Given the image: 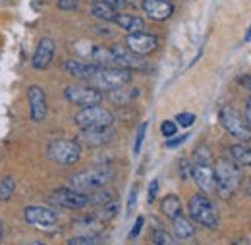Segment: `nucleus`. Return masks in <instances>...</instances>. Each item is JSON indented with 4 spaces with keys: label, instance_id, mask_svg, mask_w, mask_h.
<instances>
[{
    "label": "nucleus",
    "instance_id": "nucleus-1",
    "mask_svg": "<svg viewBox=\"0 0 251 245\" xmlns=\"http://www.w3.org/2000/svg\"><path fill=\"white\" fill-rule=\"evenodd\" d=\"M213 170H215V180H217L215 191L222 199H228L244 180L240 164L232 156H220Z\"/></svg>",
    "mask_w": 251,
    "mask_h": 245
},
{
    "label": "nucleus",
    "instance_id": "nucleus-2",
    "mask_svg": "<svg viewBox=\"0 0 251 245\" xmlns=\"http://www.w3.org/2000/svg\"><path fill=\"white\" fill-rule=\"evenodd\" d=\"M131 70L120 66H99L97 72L91 75L89 83L100 91H112L118 87H126L131 81Z\"/></svg>",
    "mask_w": 251,
    "mask_h": 245
},
{
    "label": "nucleus",
    "instance_id": "nucleus-3",
    "mask_svg": "<svg viewBox=\"0 0 251 245\" xmlns=\"http://www.w3.org/2000/svg\"><path fill=\"white\" fill-rule=\"evenodd\" d=\"M189 218L197 224H201L203 228L209 230H217L220 224L219 220V211L213 205V201L205 195V193H195L188 203Z\"/></svg>",
    "mask_w": 251,
    "mask_h": 245
},
{
    "label": "nucleus",
    "instance_id": "nucleus-4",
    "mask_svg": "<svg viewBox=\"0 0 251 245\" xmlns=\"http://www.w3.org/2000/svg\"><path fill=\"white\" fill-rule=\"evenodd\" d=\"M114 180V172L112 168L100 166V168H93V170H85V172H77L70 178V187L83 191V193H91L99 187H104Z\"/></svg>",
    "mask_w": 251,
    "mask_h": 245
},
{
    "label": "nucleus",
    "instance_id": "nucleus-5",
    "mask_svg": "<svg viewBox=\"0 0 251 245\" xmlns=\"http://www.w3.org/2000/svg\"><path fill=\"white\" fill-rule=\"evenodd\" d=\"M47 156L62 166H72L81 158V145L72 139H52L47 145Z\"/></svg>",
    "mask_w": 251,
    "mask_h": 245
},
{
    "label": "nucleus",
    "instance_id": "nucleus-6",
    "mask_svg": "<svg viewBox=\"0 0 251 245\" xmlns=\"http://www.w3.org/2000/svg\"><path fill=\"white\" fill-rule=\"evenodd\" d=\"M219 120H220V125L232 135V137H236L238 141H251V125L248 123L246 118H242L238 112H236V108H232V106H222V110H220L219 114Z\"/></svg>",
    "mask_w": 251,
    "mask_h": 245
},
{
    "label": "nucleus",
    "instance_id": "nucleus-7",
    "mask_svg": "<svg viewBox=\"0 0 251 245\" xmlns=\"http://www.w3.org/2000/svg\"><path fill=\"white\" fill-rule=\"evenodd\" d=\"M49 201L68 211H81L89 205V195L74 187H58L49 195Z\"/></svg>",
    "mask_w": 251,
    "mask_h": 245
},
{
    "label": "nucleus",
    "instance_id": "nucleus-8",
    "mask_svg": "<svg viewBox=\"0 0 251 245\" xmlns=\"http://www.w3.org/2000/svg\"><path fill=\"white\" fill-rule=\"evenodd\" d=\"M74 122L81 129L83 127H99V125H112L114 123V114L100 104H91V106H81L79 112H75Z\"/></svg>",
    "mask_w": 251,
    "mask_h": 245
},
{
    "label": "nucleus",
    "instance_id": "nucleus-9",
    "mask_svg": "<svg viewBox=\"0 0 251 245\" xmlns=\"http://www.w3.org/2000/svg\"><path fill=\"white\" fill-rule=\"evenodd\" d=\"M64 97L68 102L77 106H91L102 102V91L93 85H68L64 89Z\"/></svg>",
    "mask_w": 251,
    "mask_h": 245
},
{
    "label": "nucleus",
    "instance_id": "nucleus-10",
    "mask_svg": "<svg viewBox=\"0 0 251 245\" xmlns=\"http://www.w3.org/2000/svg\"><path fill=\"white\" fill-rule=\"evenodd\" d=\"M116 139V129L112 125H99V127H83L77 143L87 147H104Z\"/></svg>",
    "mask_w": 251,
    "mask_h": 245
},
{
    "label": "nucleus",
    "instance_id": "nucleus-11",
    "mask_svg": "<svg viewBox=\"0 0 251 245\" xmlns=\"http://www.w3.org/2000/svg\"><path fill=\"white\" fill-rule=\"evenodd\" d=\"M58 213L50 207H39V205H29L24 209V220L35 226V228H50L58 222Z\"/></svg>",
    "mask_w": 251,
    "mask_h": 245
},
{
    "label": "nucleus",
    "instance_id": "nucleus-12",
    "mask_svg": "<svg viewBox=\"0 0 251 245\" xmlns=\"http://www.w3.org/2000/svg\"><path fill=\"white\" fill-rule=\"evenodd\" d=\"M126 47L139 54V56H147L151 52H155L158 49V37L157 35H151V33H143V31H137V33H129L126 37Z\"/></svg>",
    "mask_w": 251,
    "mask_h": 245
},
{
    "label": "nucleus",
    "instance_id": "nucleus-13",
    "mask_svg": "<svg viewBox=\"0 0 251 245\" xmlns=\"http://www.w3.org/2000/svg\"><path fill=\"white\" fill-rule=\"evenodd\" d=\"M56 54V43L50 37H43L33 52L31 66L35 70H49Z\"/></svg>",
    "mask_w": 251,
    "mask_h": 245
},
{
    "label": "nucleus",
    "instance_id": "nucleus-14",
    "mask_svg": "<svg viewBox=\"0 0 251 245\" xmlns=\"http://www.w3.org/2000/svg\"><path fill=\"white\" fill-rule=\"evenodd\" d=\"M27 100H29V110H31V120L35 123L43 122L49 114V104H47V95L43 87L31 85L27 89Z\"/></svg>",
    "mask_w": 251,
    "mask_h": 245
},
{
    "label": "nucleus",
    "instance_id": "nucleus-15",
    "mask_svg": "<svg viewBox=\"0 0 251 245\" xmlns=\"http://www.w3.org/2000/svg\"><path fill=\"white\" fill-rule=\"evenodd\" d=\"M112 54H114V62L116 66L120 68H127V70H145L147 68V62L143 60V56L131 52L127 47H120V45H114L112 49Z\"/></svg>",
    "mask_w": 251,
    "mask_h": 245
},
{
    "label": "nucleus",
    "instance_id": "nucleus-16",
    "mask_svg": "<svg viewBox=\"0 0 251 245\" xmlns=\"http://www.w3.org/2000/svg\"><path fill=\"white\" fill-rule=\"evenodd\" d=\"M141 8L153 22H166L174 14V4L170 0H143Z\"/></svg>",
    "mask_w": 251,
    "mask_h": 245
},
{
    "label": "nucleus",
    "instance_id": "nucleus-17",
    "mask_svg": "<svg viewBox=\"0 0 251 245\" xmlns=\"http://www.w3.org/2000/svg\"><path fill=\"white\" fill-rule=\"evenodd\" d=\"M191 178H193V182L197 184V187H199L203 193L215 191L217 180H215V170H213V166H209V164H193Z\"/></svg>",
    "mask_w": 251,
    "mask_h": 245
},
{
    "label": "nucleus",
    "instance_id": "nucleus-18",
    "mask_svg": "<svg viewBox=\"0 0 251 245\" xmlns=\"http://www.w3.org/2000/svg\"><path fill=\"white\" fill-rule=\"evenodd\" d=\"M62 68L72 75V77H77V79H91L95 72H97V64L95 62H85V60H75V58H70L62 64Z\"/></svg>",
    "mask_w": 251,
    "mask_h": 245
},
{
    "label": "nucleus",
    "instance_id": "nucleus-19",
    "mask_svg": "<svg viewBox=\"0 0 251 245\" xmlns=\"http://www.w3.org/2000/svg\"><path fill=\"white\" fill-rule=\"evenodd\" d=\"M172 228H174V236L178 238V240H193L195 238V226H193V220L188 218V216H184L182 213L180 215H176L172 220Z\"/></svg>",
    "mask_w": 251,
    "mask_h": 245
},
{
    "label": "nucleus",
    "instance_id": "nucleus-20",
    "mask_svg": "<svg viewBox=\"0 0 251 245\" xmlns=\"http://www.w3.org/2000/svg\"><path fill=\"white\" fill-rule=\"evenodd\" d=\"M118 27H122L127 33H137V31L145 29V22L143 18L135 16V14H124V12H118L116 16V22H114Z\"/></svg>",
    "mask_w": 251,
    "mask_h": 245
},
{
    "label": "nucleus",
    "instance_id": "nucleus-21",
    "mask_svg": "<svg viewBox=\"0 0 251 245\" xmlns=\"http://www.w3.org/2000/svg\"><path fill=\"white\" fill-rule=\"evenodd\" d=\"M74 226L75 230H79V234H100V230L104 228V222L97 215H87L75 220Z\"/></svg>",
    "mask_w": 251,
    "mask_h": 245
},
{
    "label": "nucleus",
    "instance_id": "nucleus-22",
    "mask_svg": "<svg viewBox=\"0 0 251 245\" xmlns=\"http://www.w3.org/2000/svg\"><path fill=\"white\" fill-rule=\"evenodd\" d=\"M91 14H93V18L100 20V22L114 24L116 22V16H118V10H114L112 6L104 4L102 0H95L93 4H91Z\"/></svg>",
    "mask_w": 251,
    "mask_h": 245
},
{
    "label": "nucleus",
    "instance_id": "nucleus-23",
    "mask_svg": "<svg viewBox=\"0 0 251 245\" xmlns=\"http://www.w3.org/2000/svg\"><path fill=\"white\" fill-rule=\"evenodd\" d=\"M230 156L240 164V166H250L251 168V147L246 141L234 143L230 147Z\"/></svg>",
    "mask_w": 251,
    "mask_h": 245
},
{
    "label": "nucleus",
    "instance_id": "nucleus-24",
    "mask_svg": "<svg viewBox=\"0 0 251 245\" xmlns=\"http://www.w3.org/2000/svg\"><path fill=\"white\" fill-rule=\"evenodd\" d=\"M160 211L166 218H174L176 215L182 213V201L178 195H166L162 201H160Z\"/></svg>",
    "mask_w": 251,
    "mask_h": 245
},
{
    "label": "nucleus",
    "instance_id": "nucleus-25",
    "mask_svg": "<svg viewBox=\"0 0 251 245\" xmlns=\"http://www.w3.org/2000/svg\"><path fill=\"white\" fill-rule=\"evenodd\" d=\"M89 56H91V62H95L97 66H116V62H114V54H112V50H110V49H104V47H93V49H91V52H89Z\"/></svg>",
    "mask_w": 251,
    "mask_h": 245
},
{
    "label": "nucleus",
    "instance_id": "nucleus-26",
    "mask_svg": "<svg viewBox=\"0 0 251 245\" xmlns=\"http://www.w3.org/2000/svg\"><path fill=\"white\" fill-rule=\"evenodd\" d=\"M87 195H89V205H95V207H102V205H106V203H110L114 199V193L110 189H106V185L95 189Z\"/></svg>",
    "mask_w": 251,
    "mask_h": 245
},
{
    "label": "nucleus",
    "instance_id": "nucleus-27",
    "mask_svg": "<svg viewBox=\"0 0 251 245\" xmlns=\"http://www.w3.org/2000/svg\"><path fill=\"white\" fill-rule=\"evenodd\" d=\"M135 97H139V89H129L126 91L124 87H118V89H112L108 98L114 102V104H127L129 100H133Z\"/></svg>",
    "mask_w": 251,
    "mask_h": 245
},
{
    "label": "nucleus",
    "instance_id": "nucleus-28",
    "mask_svg": "<svg viewBox=\"0 0 251 245\" xmlns=\"http://www.w3.org/2000/svg\"><path fill=\"white\" fill-rule=\"evenodd\" d=\"M14 191H16V182H14V178H12V176H4V178L0 180V205L8 203V201L12 199V195H14Z\"/></svg>",
    "mask_w": 251,
    "mask_h": 245
},
{
    "label": "nucleus",
    "instance_id": "nucleus-29",
    "mask_svg": "<svg viewBox=\"0 0 251 245\" xmlns=\"http://www.w3.org/2000/svg\"><path fill=\"white\" fill-rule=\"evenodd\" d=\"M213 162V153L207 145H197L193 151V164H209Z\"/></svg>",
    "mask_w": 251,
    "mask_h": 245
},
{
    "label": "nucleus",
    "instance_id": "nucleus-30",
    "mask_svg": "<svg viewBox=\"0 0 251 245\" xmlns=\"http://www.w3.org/2000/svg\"><path fill=\"white\" fill-rule=\"evenodd\" d=\"M100 234H79L68 240V245H95L100 244Z\"/></svg>",
    "mask_w": 251,
    "mask_h": 245
},
{
    "label": "nucleus",
    "instance_id": "nucleus-31",
    "mask_svg": "<svg viewBox=\"0 0 251 245\" xmlns=\"http://www.w3.org/2000/svg\"><path fill=\"white\" fill-rule=\"evenodd\" d=\"M118 213V203L112 199L110 203H106V205H102V207H99V211L95 213V215L99 216L102 222H108V220H112L114 216Z\"/></svg>",
    "mask_w": 251,
    "mask_h": 245
},
{
    "label": "nucleus",
    "instance_id": "nucleus-32",
    "mask_svg": "<svg viewBox=\"0 0 251 245\" xmlns=\"http://www.w3.org/2000/svg\"><path fill=\"white\" fill-rule=\"evenodd\" d=\"M191 170H193V160L191 158H180L178 160V174L182 180H189L191 178Z\"/></svg>",
    "mask_w": 251,
    "mask_h": 245
},
{
    "label": "nucleus",
    "instance_id": "nucleus-33",
    "mask_svg": "<svg viewBox=\"0 0 251 245\" xmlns=\"http://www.w3.org/2000/svg\"><path fill=\"white\" fill-rule=\"evenodd\" d=\"M147 125L149 123L143 122L137 129V135H135V143H133V154H139L141 147H143V141H145V133H147Z\"/></svg>",
    "mask_w": 251,
    "mask_h": 245
},
{
    "label": "nucleus",
    "instance_id": "nucleus-34",
    "mask_svg": "<svg viewBox=\"0 0 251 245\" xmlns=\"http://www.w3.org/2000/svg\"><path fill=\"white\" fill-rule=\"evenodd\" d=\"M153 244L168 245V244H174V240L168 236V232H166V230H162V228H157V230L153 232Z\"/></svg>",
    "mask_w": 251,
    "mask_h": 245
},
{
    "label": "nucleus",
    "instance_id": "nucleus-35",
    "mask_svg": "<svg viewBox=\"0 0 251 245\" xmlns=\"http://www.w3.org/2000/svg\"><path fill=\"white\" fill-rule=\"evenodd\" d=\"M176 123H178V127H191L193 123H195V114H191V112H180L178 116H176Z\"/></svg>",
    "mask_w": 251,
    "mask_h": 245
},
{
    "label": "nucleus",
    "instance_id": "nucleus-36",
    "mask_svg": "<svg viewBox=\"0 0 251 245\" xmlns=\"http://www.w3.org/2000/svg\"><path fill=\"white\" fill-rule=\"evenodd\" d=\"M176 131H178V123L172 122V120H164V122L160 123V133L168 139V137H172V135H176Z\"/></svg>",
    "mask_w": 251,
    "mask_h": 245
},
{
    "label": "nucleus",
    "instance_id": "nucleus-37",
    "mask_svg": "<svg viewBox=\"0 0 251 245\" xmlns=\"http://www.w3.org/2000/svg\"><path fill=\"white\" fill-rule=\"evenodd\" d=\"M143 224H145V218H143V216H137V220H135L133 228L129 230V236H127V240H135V238L141 234V230H143Z\"/></svg>",
    "mask_w": 251,
    "mask_h": 245
},
{
    "label": "nucleus",
    "instance_id": "nucleus-38",
    "mask_svg": "<svg viewBox=\"0 0 251 245\" xmlns=\"http://www.w3.org/2000/svg\"><path fill=\"white\" fill-rule=\"evenodd\" d=\"M189 139V135H180V137H168V141L164 143L166 145V149H176V147H180V145H184L186 141Z\"/></svg>",
    "mask_w": 251,
    "mask_h": 245
},
{
    "label": "nucleus",
    "instance_id": "nucleus-39",
    "mask_svg": "<svg viewBox=\"0 0 251 245\" xmlns=\"http://www.w3.org/2000/svg\"><path fill=\"white\" fill-rule=\"evenodd\" d=\"M79 2L81 0H58V8L64 10V12H72V10H75L79 6Z\"/></svg>",
    "mask_w": 251,
    "mask_h": 245
},
{
    "label": "nucleus",
    "instance_id": "nucleus-40",
    "mask_svg": "<svg viewBox=\"0 0 251 245\" xmlns=\"http://www.w3.org/2000/svg\"><path fill=\"white\" fill-rule=\"evenodd\" d=\"M137 195H139V189H137V185H133L131 191H129V197H127V213L133 211V207L137 203Z\"/></svg>",
    "mask_w": 251,
    "mask_h": 245
},
{
    "label": "nucleus",
    "instance_id": "nucleus-41",
    "mask_svg": "<svg viewBox=\"0 0 251 245\" xmlns=\"http://www.w3.org/2000/svg\"><path fill=\"white\" fill-rule=\"evenodd\" d=\"M157 193H158V180H153V182L149 184V197H147V203H155Z\"/></svg>",
    "mask_w": 251,
    "mask_h": 245
},
{
    "label": "nucleus",
    "instance_id": "nucleus-42",
    "mask_svg": "<svg viewBox=\"0 0 251 245\" xmlns=\"http://www.w3.org/2000/svg\"><path fill=\"white\" fill-rule=\"evenodd\" d=\"M104 4H108V6H112L114 10H124L126 6H127V0H102Z\"/></svg>",
    "mask_w": 251,
    "mask_h": 245
},
{
    "label": "nucleus",
    "instance_id": "nucleus-43",
    "mask_svg": "<svg viewBox=\"0 0 251 245\" xmlns=\"http://www.w3.org/2000/svg\"><path fill=\"white\" fill-rule=\"evenodd\" d=\"M240 83H242L248 91H251V75H242V77H240Z\"/></svg>",
    "mask_w": 251,
    "mask_h": 245
},
{
    "label": "nucleus",
    "instance_id": "nucleus-44",
    "mask_svg": "<svg viewBox=\"0 0 251 245\" xmlns=\"http://www.w3.org/2000/svg\"><path fill=\"white\" fill-rule=\"evenodd\" d=\"M246 120L251 125V97L248 98V102H246Z\"/></svg>",
    "mask_w": 251,
    "mask_h": 245
},
{
    "label": "nucleus",
    "instance_id": "nucleus-45",
    "mask_svg": "<svg viewBox=\"0 0 251 245\" xmlns=\"http://www.w3.org/2000/svg\"><path fill=\"white\" fill-rule=\"evenodd\" d=\"M246 193H248V197L251 199V178L246 180Z\"/></svg>",
    "mask_w": 251,
    "mask_h": 245
},
{
    "label": "nucleus",
    "instance_id": "nucleus-46",
    "mask_svg": "<svg viewBox=\"0 0 251 245\" xmlns=\"http://www.w3.org/2000/svg\"><path fill=\"white\" fill-rule=\"evenodd\" d=\"M4 232H6V228H4V222L0 220V240L4 238Z\"/></svg>",
    "mask_w": 251,
    "mask_h": 245
}]
</instances>
